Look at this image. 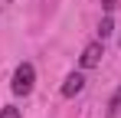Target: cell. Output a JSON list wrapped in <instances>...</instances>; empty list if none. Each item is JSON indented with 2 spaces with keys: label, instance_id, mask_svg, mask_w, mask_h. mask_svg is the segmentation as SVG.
I'll return each instance as SVG.
<instances>
[{
  "label": "cell",
  "instance_id": "cell-1",
  "mask_svg": "<svg viewBox=\"0 0 121 118\" xmlns=\"http://www.w3.org/2000/svg\"><path fill=\"white\" fill-rule=\"evenodd\" d=\"M33 79H36V69H33L30 62H20L17 72H13V82H10L13 95H30V92H33Z\"/></svg>",
  "mask_w": 121,
  "mask_h": 118
},
{
  "label": "cell",
  "instance_id": "cell-2",
  "mask_svg": "<svg viewBox=\"0 0 121 118\" xmlns=\"http://www.w3.org/2000/svg\"><path fill=\"white\" fill-rule=\"evenodd\" d=\"M101 56H105V46H101V43H88V46L82 49L79 62H82V69H95L101 62Z\"/></svg>",
  "mask_w": 121,
  "mask_h": 118
},
{
  "label": "cell",
  "instance_id": "cell-3",
  "mask_svg": "<svg viewBox=\"0 0 121 118\" xmlns=\"http://www.w3.org/2000/svg\"><path fill=\"white\" fill-rule=\"evenodd\" d=\"M82 89H85V76H82V72H72V76H69L65 82H62V95H65V98L79 95Z\"/></svg>",
  "mask_w": 121,
  "mask_h": 118
},
{
  "label": "cell",
  "instance_id": "cell-4",
  "mask_svg": "<svg viewBox=\"0 0 121 118\" xmlns=\"http://www.w3.org/2000/svg\"><path fill=\"white\" fill-rule=\"evenodd\" d=\"M118 112H121V89L115 92V98H111V105H108V118H115Z\"/></svg>",
  "mask_w": 121,
  "mask_h": 118
},
{
  "label": "cell",
  "instance_id": "cell-5",
  "mask_svg": "<svg viewBox=\"0 0 121 118\" xmlns=\"http://www.w3.org/2000/svg\"><path fill=\"white\" fill-rule=\"evenodd\" d=\"M111 30H115V23L105 17V20H101V26H98V36H101V39H105V36H111Z\"/></svg>",
  "mask_w": 121,
  "mask_h": 118
},
{
  "label": "cell",
  "instance_id": "cell-6",
  "mask_svg": "<svg viewBox=\"0 0 121 118\" xmlns=\"http://www.w3.org/2000/svg\"><path fill=\"white\" fill-rule=\"evenodd\" d=\"M0 118H20V112H17L13 105H3V108H0Z\"/></svg>",
  "mask_w": 121,
  "mask_h": 118
},
{
  "label": "cell",
  "instance_id": "cell-7",
  "mask_svg": "<svg viewBox=\"0 0 121 118\" xmlns=\"http://www.w3.org/2000/svg\"><path fill=\"white\" fill-rule=\"evenodd\" d=\"M101 7H105V10H115V7H118V0H101Z\"/></svg>",
  "mask_w": 121,
  "mask_h": 118
},
{
  "label": "cell",
  "instance_id": "cell-8",
  "mask_svg": "<svg viewBox=\"0 0 121 118\" xmlns=\"http://www.w3.org/2000/svg\"><path fill=\"white\" fill-rule=\"evenodd\" d=\"M118 46H121V39H118Z\"/></svg>",
  "mask_w": 121,
  "mask_h": 118
}]
</instances>
